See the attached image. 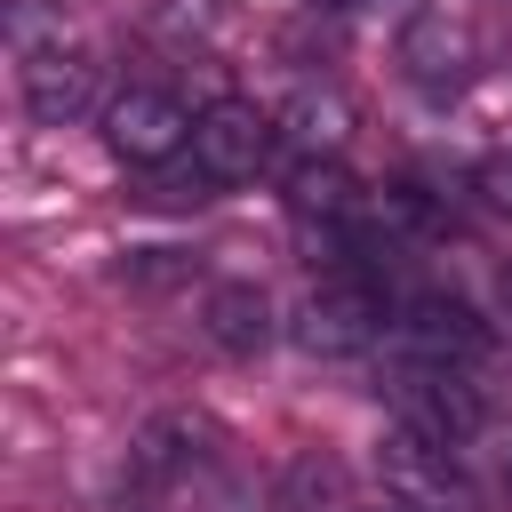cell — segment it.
<instances>
[{
    "label": "cell",
    "mask_w": 512,
    "mask_h": 512,
    "mask_svg": "<svg viewBox=\"0 0 512 512\" xmlns=\"http://www.w3.org/2000/svg\"><path fill=\"white\" fill-rule=\"evenodd\" d=\"M392 400V424L424 432V440H448V448H472L488 424H496V400L480 384V368H424V360H384V384Z\"/></svg>",
    "instance_id": "cell-3"
},
{
    "label": "cell",
    "mask_w": 512,
    "mask_h": 512,
    "mask_svg": "<svg viewBox=\"0 0 512 512\" xmlns=\"http://www.w3.org/2000/svg\"><path fill=\"white\" fill-rule=\"evenodd\" d=\"M200 336H208L224 360H256V352L280 336L272 296H264L256 280H216V288L200 296Z\"/></svg>",
    "instance_id": "cell-9"
},
{
    "label": "cell",
    "mask_w": 512,
    "mask_h": 512,
    "mask_svg": "<svg viewBox=\"0 0 512 512\" xmlns=\"http://www.w3.org/2000/svg\"><path fill=\"white\" fill-rule=\"evenodd\" d=\"M192 128H200V112L160 80H128L104 104V152L128 168H168L176 152H192Z\"/></svg>",
    "instance_id": "cell-6"
},
{
    "label": "cell",
    "mask_w": 512,
    "mask_h": 512,
    "mask_svg": "<svg viewBox=\"0 0 512 512\" xmlns=\"http://www.w3.org/2000/svg\"><path fill=\"white\" fill-rule=\"evenodd\" d=\"M368 464H376V488L400 512H488V480L472 472V448H448V440L392 424Z\"/></svg>",
    "instance_id": "cell-2"
},
{
    "label": "cell",
    "mask_w": 512,
    "mask_h": 512,
    "mask_svg": "<svg viewBox=\"0 0 512 512\" xmlns=\"http://www.w3.org/2000/svg\"><path fill=\"white\" fill-rule=\"evenodd\" d=\"M280 120V152L288 160H328L336 144H344V96H328V88H296L288 96V112H272Z\"/></svg>",
    "instance_id": "cell-12"
},
{
    "label": "cell",
    "mask_w": 512,
    "mask_h": 512,
    "mask_svg": "<svg viewBox=\"0 0 512 512\" xmlns=\"http://www.w3.org/2000/svg\"><path fill=\"white\" fill-rule=\"evenodd\" d=\"M280 184H288V208L304 224H320V232H344V224L368 216V192H360V176L336 152L328 160H280Z\"/></svg>",
    "instance_id": "cell-10"
},
{
    "label": "cell",
    "mask_w": 512,
    "mask_h": 512,
    "mask_svg": "<svg viewBox=\"0 0 512 512\" xmlns=\"http://www.w3.org/2000/svg\"><path fill=\"white\" fill-rule=\"evenodd\" d=\"M16 96H24L32 128H80V120H104V104H112L96 80V56H80L64 40L16 64Z\"/></svg>",
    "instance_id": "cell-8"
},
{
    "label": "cell",
    "mask_w": 512,
    "mask_h": 512,
    "mask_svg": "<svg viewBox=\"0 0 512 512\" xmlns=\"http://www.w3.org/2000/svg\"><path fill=\"white\" fill-rule=\"evenodd\" d=\"M272 512H352L344 464L320 456V448H296V456L280 464V480H272Z\"/></svg>",
    "instance_id": "cell-13"
},
{
    "label": "cell",
    "mask_w": 512,
    "mask_h": 512,
    "mask_svg": "<svg viewBox=\"0 0 512 512\" xmlns=\"http://www.w3.org/2000/svg\"><path fill=\"white\" fill-rule=\"evenodd\" d=\"M192 168H200L216 192H224V184H256L264 168H280V120L256 112L248 96H216V104H200Z\"/></svg>",
    "instance_id": "cell-7"
},
{
    "label": "cell",
    "mask_w": 512,
    "mask_h": 512,
    "mask_svg": "<svg viewBox=\"0 0 512 512\" xmlns=\"http://www.w3.org/2000/svg\"><path fill=\"white\" fill-rule=\"evenodd\" d=\"M360 512H400V504H392V496H384V504H360Z\"/></svg>",
    "instance_id": "cell-17"
},
{
    "label": "cell",
    "mask_w": 512,
    "mask_h": 512,
    "mask_svg": "<svg viewBox=\"0 0 512 512\" xmlns=\"http://www.w3.org/2000/svg\"><path fill=\"white\" fill-rule=\"evenodd\" d=\"M472 192H480L496 216H512V144H504V152H488V160L472 168Z\"/></svg>",
    "instance_id": "cell-15"
},
{
    "label": "cell",
    "mask_w": 512,
    "mask_h": 512,
    "mask_svg": "<svg viewBox=\"0 0 512 512\" xmlns=\"http://www.w3.org/2000/svg\"><path fill=\"white\" fill-rule=\"evenodd\" d=\"M384 360H424V368H488V360H496V328H488L464 296H448V288H416V296H400V312H392Z\"/></svg>",
    "instance_id": "cell-4"
},
{
    "label": "cell",
    "mask_w": 512,
    "mask_h": 512,
    "mask_svg": "<svg viewBox=\"0 0 512 512\" xmlns=\"http://www.w3.org/2000/svg\"><path fill=\"white\" fill-rule=\"evenodd\" d=\"M392 312H400V296H392L384 272H368V264H328V272L304 288V304L288 312V336H296V352H312V360H360V352H384Z\"/></svg>",
    "instance_id": "cell-1"
},
{
    "label": "cell",
    "mask_w": 512,
    "mask_h": 512,
    "mask_svg": "<svg viewBox=\"0 0 512 512\" xmlns=\"http://www.w3.org/2000/svg\"><path fill=\"white\" fill-rule=\"evenodd\" d=\"M0 32H8L16 64H24V56H40V48L64 40V8H56V0H8V8H0Z\"/></svg>",
    "instance_id": "cell-14"
},
{
    "label": "cell",
    "mask_w": 512,
    "mask_h": 512,
    "mask_svg": "<svg viewBox=\"0 0 512 512\" xmlns=\"http://www.w3.org/2000/svg\"><path fill=\"white\" fill-rule=\"evenodd\" d=\"M304 8H328V16H344V8H360V0H304Z\"/></svg>",
    "instance_id": "cell-16"
},
{
    "label": "cell",
    "mask_w": 512,
    "mask_h": 512,
    "mask_svg": "<svg viewBox=\"0 0 512 512\" xmlns=\"http://www.w3.org/2000/svg\"><path fill=\"white\" fill-rule=\"evenodd\" d=\"M400 64H408V80H416L432 104H448V96L464 88V32H448V16H416V24L400 32Z\"/></svg>",
    "instance_id": "cell-11"
},
{
    "label": "cell",
    "mask_w": 512,
    "mask_h": 512,
    "mask_svg": "<svg viewBox=\"0 0 512 512\" xmlns=\"http://www.w3.org/2000/svg\"><path fill=\"white\" fill-rule=\"evenodd\" d=\"M224 456H232V432H224L208 408H192V400L144 416L136 440H128V472H136L144 488H192V480H208Z\"/></svg>",
    "instance_id": "cell-5"
},
{
    "label": "cell",
    "mask_w": 512,
    "mask_h": 512,
    "mask_svg": "<svg viewBox=\"0 0 512 512\" xmlns=\"http://www.w3.org/2000/svg\"><path fill=\"white\" fill-rule=\"evenodd\" d=\"M504 304H512V280H504Z\"/></svg>",
    "instance_id": "cell-18"
}]
</instances>
